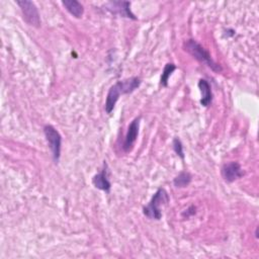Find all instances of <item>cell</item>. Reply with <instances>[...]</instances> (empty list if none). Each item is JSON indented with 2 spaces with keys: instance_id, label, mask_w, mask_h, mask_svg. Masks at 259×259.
<instances>
[{
  "instance_id": "obj_13",
  "label": "cell",
  "mask_w": 259,
  "mask_h": 259,
  "mask_svg": "<svg viewBox=\"0 0 259 259\" xmlns=\"http://www.w3.org/2000/svg\"><path fill=\"white\" fill-rule=\"evenodd\" d=\"M175 69H176V66L172 63H168L165 65L163 73L161 75V79H160V84L162 86H164V87L168 86V79L171 76V74L175 71Z\"/></svg>"
},
{
  "instance_id": "obj_9",
  "label": "cell",
  "mask_w": 259,
  "mask_h": 259,
  "mask_svg": "<svg viewBox=\"0 0 259 259\" xmlns=\"http://www.w3.org/2000/svg\"><path fill=\"white\" fill-rule=\"evenodd\" d=\"M104 165H105V164H104ZM92 183H93V185H94L96 188H98V189H100V190H103V191H106V192H108V191L110 190L111 184H110L109 180L107 179L106 165H105L104 169H103L100 173L96 174V175L93 177Z\"/></svg>"
},
{
  "instance_id": "obj_8",
  "label": "cell",
  "mask_w": 259,
  "mask_h": 259,
  "mask_svg": "<svg viewBox=\"0 0 259 259\" xmlns=\"http://www.w3.org/2000/svg\"><path fill=\"white\" fill-rule=\"evenodd\" d=\"M140 120H141V116L136 117L131 122V124L128 125L127 132H126V135H125V139H124V142H123V150L125 152H128V151L132 150V148H133V146H134V144H135V142L138 138Z\"/></svg>"
},
{
  "instance_id": "obj_4",
  "label": "cell",
  "mask_w": 259,
  "mask_h": 259,
  "mask_svg": "<svg viewBox=\"0 0 259 259\" xmlns=\"http://www.w3.org/2000/svg\"><path fill=\"white\" fill-rule=\"evenodd\" d=\"M44 134H45L46 139L48 141L49 147L52 151L54 161L58 162V160L60 158V154H61V143H62L61 135L52 125H45Z\"/></svg>"
},
{
  "instance_id": "obj_7",
  "label": "cell",
  "mask_w": 259,
  "mask_h": 259,
  "mask_svg": "<svg viewBox=\"0 0 259 259\" xmlns=\"http://www.w3.org/2000/svg\"><path fill=\"white\" fill-rule=\"evenodd\" d=\"M221 174L222 177L224 178L225 181L227 182H233L237 180L238 178L242 177L244 172L240 166L239 163L237 162H229L225 164L222 169H221Z\"/></svg>"
},
{
  "instance_id": "obj_10",
  "label": "cell",
  "mask_w": 259,
  "mask_h": 259,
  "mask_svg": "<svg viewBox=\"0 0 259 259\" xmlns=\"http://www.w3.org/2000/svg\"><path fill=\"white\" fill-rule=\"evenodd\" d=\"M198 87H199L201 95H202L200 104L202 106L207 107L211 103V100H212V93H211L210 85L208 84V82L205 79H200L198 82Z\"/></svg>"
},
{
  "instance_id": "obj_5",
  "label": "cell",
  "mask_w": 259,
  "mask_h": 259,
  "mask_svg": "<svg viewBox=\"0 0 259 259\" xmlns=\"http://www.w3.org/2000/svg\"><path fill=\"white\" fill-rule=\"evenodd\" d=\"M16 3L21 9L25 21L32 26L38 27L40 25V18H39V14H38L37 8L34 5V3L31 1H28V0L17 1Z\"/></svg>"
},
{
  "instance_id": "obj_6",
  "label": "cell",
  "mask_w": 259,
  "mask_h": 259,
  "mask_svg": "<svg viewBox=\"0 0 259 259\" xmlns=\"http://www.w3.org/2000/svg\"><path fill=\"white\" fill-rule=\"evenodd\" d=\"M131 3L127 1H110L106 4V9L112 14H117L122 17L137 19V17L132 13L130 9Z\"/></svg>"
},
{
  "instance_id": "obj_2",
  "label": "cell",
  "mask_w": 259,
  "mask_h": 259,
  "mask_svg": "<svg viewBox=\"0 0 259 259\" xmlns=\"http://www.w3.org/2000/svg\"><path fill=\"white\" fill-rule=\"evenodd\" d=\"M184 49L187 51L192 57H194L197 61L203 63L208 68H210L213 72L220 73L222 72V67L217 64L212 59L210 54L202 47L200 46L196 40L194 39H188L184 42Z\"/></svg>"
},
{
  "instance_id": "obj_12",
  "label": "cell",
  "mask_w": 259,
  "mask_h": 259,
  "mask_svg": "<svg viewBox=\"0 0 259 259\" xmlns=\"http://www.w3.org/2000/svg\"><path fill=\"white\" fill-rule=\"evenodd\" d=\"M191 182V175L188 172H181L174 178V185L176 187H186Z\"/></svg>"
},
{
  "instance_id": "obj_11",
  "label": "cell",
  "mask_w": 259,
  "mask_h": 259,
  "mask_svg": "<svg viewBox=\"0 0 259 259\" xmlns=\"http://www.w3.org/2000/svg\"><path fill=\"white\" fill-rule=\"evenodd\" d=\"M62 4L67 9V11L69 13H71L74 17L80 18L83 15L84 9L80 2H78L76 0H64V1H62Z\"/></svg>"
},
{
  "instance_id": "obj_1",
  "label": "cell",
  "mask_w": 259,
  "mask_h": 259,
  "mask_svg": "<svg viewBox=\"0 0 259 259\" xmlns=\"http://www.w3.org/2000/svg\"><path fill=\"white\" fill-rule=\"evenodd\" d=\"M141 84V79L138 77H132L122 81L116 82L108 90L106 101H105V111L106 113H111L115 103L122 94H128L135 91Z\"/></svg>"
},
{
  "instance_id": "obj_14",
  "label": "cell",
  "mask_w": 259,
  "mask_h": 259,
  "mask_svg": "<svg viewBox=\"0 0 259 259\" xmlns=\"http://www.w3.org/2000/svg\"><path fill=\"white\" fill-rule=\"evenodd\" d=\"M173 149L175 151V153L181 158V159H184V154H183V147H182V144H181V141L178 139V138H175L173 140Z\"/></svg>"
},
{
  "instance_id": "obj_3",
  "label": "cell",
  "mask_w": 259,
  "mask_h": 259,
  "mask_svg": "<svg viewBox=\"0 0 259 259\" xmlns=\"http://www.w3.org/2000/svg\"><path fill=\"white\" fill-rule=\"evenodd\" d=\"M169 196L164 188H159L152 196L148 205L144 206L143 213L151 220H160L162 217L161 206L167 204Z\"/></svg>"
}]
</instances>
